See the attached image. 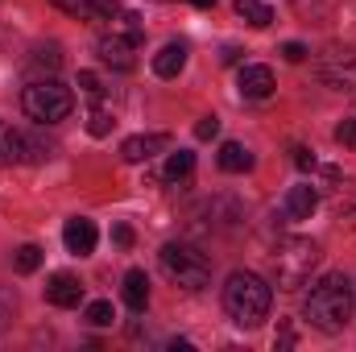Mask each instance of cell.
<instances>
[{
  "instance_id": "cell-1",
  "label": "cell",
  "mask_w": 356,
  "mask_h": 352,
  "mask_svg": "<svg viewBox=\"0 0 356 352\" xmlns=\"http://www.w3.org/2000/svg\"><path fill=\"white\" fill-rule=\"evenodd\" d=\"M353 307H356L353 282H348L344 273H327V278H319V282L311 286L302 311H307L311 328H319V332H340V328H348Z\"/></svg>"
},
{
  "instance_id": "cell-2",
  "label": "cell",
  "mask_w": 356,
  "mask_h": 352,
  "mask_svg": "<svg viewBox=\"0 0 356 352\" xmlns=\"http://www.w3.org/2000/svg\"><path fill=\"white\" fill-rule=\"evenodd\" d=\"M269 303H273V286H269L261 273H249V269H236L228 282H224V311L236 328H257L266 323Z\"/></svg>"
},
{
  "instance_id": "cell-3",
  "label": "cell",
  "mask_w": 356,
  "mask_h": 352,
  "mask_svg": "<svg viewBox=\"0 0 356 352\" xmlns=\"http://www.w3.org/2000/svg\"><path fill=\"white\" fill-rule=\"evenodd\" d=\"M319 245L311 237H286L273 253H269V269H273V286L277 290H298L311 282V273L319 269Z\"/></svg>"
},
{
  "instance_id": "cell-4",
  "label": "cell",
  "mask_w": 356,
  "mask_h": 352,
  "mask_svg": "<svg viewBox=\"0 0 356 352\" xmlns=\"http://www.w3.org/2000/svg\"><path fill=\"white\" fill-rule=\"evenodd\" d=\"M21 108H25V116L38 120V125H58V120L71 116L75 95H71L67 83H58V79H33L29 88L21 91Z\"/></svg>"
},
{
  "instance_id": "cell-5",
  "label": "cell",
  "mask_w": 356,
  "mask_h": 352,
  "mask_svg": "<svg viewBox=\"0 0 356 352\" xmlns=\"http://www.w3.org/2000/svg\"><path fill=\"white\" fill-rule=\"evenodd\" d=\"M162 269H166V278L178 282L182 290H203V286L211 282V257L199 253V249L186 245V241L162 245Z\"/></svg>"
},
{
  "instance_id": "cell-6",
  "label": "cell",
  "mask_w": 356,
  "mask_h": 352,
  "mask_svg": "<svg viewBox=\"0 0 356 352\" xmlns=\"http://www.w3.org/2000/svg\"><path fill=\"white\" fill-rule=\"evenodd\" d=\"M315 75H319L323 88L356 95V50L353 46H327V50L315 58Z\"/></svg>"
},
{
  "instance_id": "cell-7",
  "label": "cell",
  "mask_w": 356,
  "mask_h": 352,
  "mask_svg": "<svg viewBox=\"0 0 356 352\" xmlns=\"http://www.w3.org/2000/svg\"><path fill=\"white\" fill-rule=\"evenodd\" d=\"M133 50H137V42L133 38H124V33H104L99 42H95V54H99V63L104 67H112V71H133L137 67V58H133Z\"/></svg>"
},
{
  "instance_id": "cell-8",
  "label": "cell",
  "mask_w": 356,
  "mask_h": 352,
  "mask_svg": "<svg viewBox=\"0 0 356 352\" xmlns=\"http://www.w3.org/2000/svg\"><path fill=\"white\" fill-rule=\"evenodd\" d=\"M46 303H50V307H63V311L79 307V303H83V282H79L75 273H54V278L46 282Z\"/></svg>"
},
{
  "instance_id": "cell-9",
  "label": "cell",
  "mask_w": 356,
  "mask_h": 352,
  "mask_svg": "<svg viewBox=\"0 0 356 352\" xmlns=\"http://www.w3.org/2000/svg\"><path fill=\"white\" fill-rule=\"evenodd\" d=\"M236 88L245 99H269L273 95V71L261 67V63H249V67H241V75H236Z\"/></svg>"
},
{
  "instance_id": "cell-10",
  "label": "cell",
  "mask_w": 356,
  "mask_h": 352,
  "mask_svg": "<svg viewBox=\"0 0 356 352\" xmlns=\"http://www.w3.org/2000/svg\"><path fill=\"white\" fill-rule=\"evenodd\" d=\"M170 145V137L166 133H137V137H129L124 145H120V158L129 162V166H141V162H149L158 150H166Z\"/></svg>"
},
{
  "instance_id": "cell-11",
  "label": "cell",
  "mask_w": 356,
  "mask_h": 352,
  "mask_svg": "<svg viewBox=\"0 0 356 352\" xmlns=\"http://www.w3.org/2000/svg\"><path fill=\"white\" fill-rule=\"evenodd\" d=\"M63 241H67V253H75V257H88L91 249H95V241H99V232H95V224H91V220L75 216V220H67V228H63Z\"/></svg>"
},
{
  "instance_id": "cell-12",
  "label": "cell",
  "mask_w": 356,
  "mask_h": 352,
  "mask_svg": "<svg viewBox=\"0 0 356 352\" xmlns=\"http://www.w3.org/2000/svg\"><path fill=\"white\" fill-rule=\"evenodd\" d=\"M315 207H319V191H315L311 182L290 186V191H286V199H282L286 220H311V211H315Z\"/></svg>"
},
{
  "instance_id": "cell-13",
  "label": "cell",
  "mask_w": 356,
  "mask_h": 352,
  "mask_svg": "<svg viewBox=\"0 0 356 352\" xmlns=\"http://www.w3.org/2000/svg\"><path fill=\"white\" fill-rule=\"evenodd\" d=\"M211 220H207V228H220V232H232L241 220H245V207L236 203V199H228V195H220V199H211L207 207H203Z\"/></svg>"
},
{
  "instance_id": "cell-14",
  "label": "cell",
  "mask_w": 356,
  "mask_h": 352,
  "mask_svg": "<svg viewBox=\"0 0 356 352\" xmlns=\"http://www.w3.org/2000/svg\"><path fill=\"white\" fill-rule=\"evenodd\" d=\"M13 162H29V133L8 129L0 120V166H13Z\"/></svg>"
},
{
  "instance_id": "cell-15",
  "label": "cell",
  "mask_w": 356,
  "mask_h": 352,
  "mask_svg": "<svg viewBox=\"0 0 356 352\" xmlns=\"http://www.w3.org/2000/svg\"><path fill=\"white\" fill-rule=\"evenodd\" d=\"M186 67V42H166L158 54H154V75L158 79H178Z\"/></svg>"
},
{
  "instance_id": "cell-16",
  "label": "cell",
  "mask_w": 356,
  "mask_h": 352,
  "mask_svg": "<svg viewBox=\"0 0 356 352\" xmlns=\"http://www.w3.org/2000/svg\"><path fill=\"white\" fill-rule=\"evenodd\" d=\"M327 211L336 220H356V182L340 178L332 191H327Z\"/></svg>"
},
{
  "instance_id": "cell-17",
  "label": "cell",
  "mask_w": 356,
  "mask_h": 352,
  "mask_svg": "<svg viewBox=\"0 0 356 352\" xmlns=\"http://www.w3.org/2000/svg\"><path fill=\"white\" fill-rule=\"evenodd\" d=\"M216 162H220V170H224V175H241V170H249V166H253V154H249L241 141H224Z\"/></svg>"
},
{
  "instance_id": "cell-18",
  "label": "cell",
  "mask_w": 356,
  "mask_h": 352,
  "mask_svg": "<svg viewBox=\"0 0 356 352\" xmlns=\"http://www.w3.org/2000/svg\"><path fill=\"white\" fill-rule=\"evenodd\" d=\"M124 303L133 311H145L149 307V278H145V269H129L124 273Z\"/></svg>"
},
{
  "instance_id": "cell-19",
  "label": "cell",
  "mask_w": 356,
  "mask_h": 352,
  "mask_svg": "<svg viewBox=\"0 0 356 352\" xmlns=\"http://www.w3.org/2000/svg\"><path fill=\"white\" fill-rule=\"evenodd\" d=\"M236 17H245L253 29H266V25H273V8H269L266 0H236Z\"/></svg>"
},
{
  "instance_id": "cell-20",
  "label": "cell",
  "mask_w": 356,
  "mask_h": 352,
  "mask_svg": "<svg viewBox=\"0 0 356 352\" xmlns=\"http://www.w3.org/2000/svg\"><path fill=\"white\" fill-rule=\"evenodd\" d=\"M195 170V154L191 150H175L166 158V170H162V182H182V178Z\"/></svg>"
},
{
  "instance_id": "cell-21",
  "label": "cell",
  "mask_w": 356,
  "mask_h": 352,
  "mask_svg": "<svg viewBox=\"0 0 356 352\" xmlns=\"http://www.w3.org/2000/svg\"><path fill=\"white\" fill-rule=\"evenodd\" d=\"M112 125H116L112 108H99V104H95V108L88 112V133H91V137H108V133H112Z\"/></svg>"
},
{
  "instance_id": "cell-22",
  "label": "cell",
  "mask_w": 356,
  "mask_h": 352,
  "mask_svg": "<svg viewBox=\"0 0 356 352\" xmlns=\"http://www.w3.org/2000/svg\"><path fill=\"white\" fill-rule=\"evenodd\" d=\"M33 67H42V71H50V75H54V71L63 67V54H58V46H54V42L38 46V50H33Z\"/></svg>"
},
{
  "instance_id": "cell-23",
  "label": "cell",
  "mask_w": 356,
  "mask_h": 352,
  "mask_svg": "<svg viewBox=\"0 0 356 352\" xmlns=\"http://www.w3.org/2000/svg\"><path fill=\"white\" fill-rule=\"evenodd\" d=\"M13 265H17V273H33V269L42 265V249H38V245H21V249L13 253Z\"/></svg>"
},
{
  "instance_id": "cell-24",
  "label": "cell",
  "mask_w": 356,
  "mask_h": 352,
  "mask_svg": "<svg viewBox=\"0 0 356 352\" xmlns=\"http://www.w3.org/2000/svg\"><path fill=\"white\" fill-rule=\"evenodd\" d=\"M112 319H116L112 303H104V298H99V303H88V323H91V328H108Z\"/></svg>"
},
{
  "instance_id": "cell-25",
  "label": "cell",
  "mask_w": 356,
  "mask_h": 352,
  "mask_svg": "<svg viewBox=\"0 0 356 352\" xmlns=\"http://www.w3.org/2000/svg\"><path fill=\"white\" fill-rule=\"evenodd\" d=\"M50 4H58V8H67V13H75V17H95L91 0H50Z\"/></svg>"
},
{
  "instance_id": "cell-26",
  "label": "cell",
  "mask_w": 356,
  "mask_h": 352,
  "mask_svg": "<svg viewBox=\"0 0 356 352\" xmlns=\"http://www.w3.org/2000/svg\"><path fill=\"white\" fill-rule=\"evenodd\" d=\"M195 137H199V141H211V137H220V120H216V116H203V120L195 125Z\"/></svg>"
},
{
  "instance_id": "cell-27",
  "label": "cell",
  "mask_w": 356,
  "mask_h": 352,
  "mask_svg": "<svg viewBox=\"0 0 356 352\" xmlns=\"http://www.w3.org/2000/svg\"><path fill=\"white\" fill-rule=\"evenodd\" d=\"M79 88L88 91V95H104V83H99L95 71H79Z\"/></svg>"
},
{
  "instance_id": "cell-28",
  "label": "cell",
  "mask_w": 356,
  "mask_h": 352,
  "mask_svg": "<svg viewBox=\"0 0 356 352\" xmlns=\"http://www.w3.org/2000/svg\"><path fill=\"white\" fill-rule=\"evenodd\" d=\"M336 141L340 145H356V120H340L336 125Z\"/></svg>"
},
{
  "instance_id": "cell-29",
  "label": "cell",
  "mask_w": 356,
  "mask_h": 352,
  "mask_svg": "<svg viewBox=\"0 0 356 352\" xmlns=\"http://www.w3.org/2000/svg\"><path fill=\"white\" fill-rule=\"evenodd\" d=\"M282 58H286V63H302V58H307V46H302V42H286V46H282Z\"/></svg>"
},
{
  "instance_id": "cell-30",
  "label": "cell",
  "mask_w": 356,
  "mask_h": 352,
  "mask_svg": "<svg viewBox=\"0 0 356 352\" xmlns=\"http://www.w3.org/2000/svg\"><path fill=\"white\" fill-rule=\"evenodd\" d=\"M294 166H298V170H315V154H311L307 145H294Z\"/></svg>"
},
{
  "instance_id": "cell-31",
  "label": "cell",
  "mask_w": 356,
  "mask_h": 352,
  "mask_svg": "<svg viewBox=\"0 0 356 352\" xmlns=\"http://www.w3.org/2000/svg\"><path fill=\"white\" fill-rule=\"evenodd\" d=\"M112 241H116L120 249H129V245H133V228H129V224H116V228H112Z\"/></svg>"
},
{
  "instance_id": "cell-32",
  "label": "cell",
  "mask_w": 356,
  "mask_h": 352,
  "mask_svg": "<svg viewBox=\"0 0 356 352\" xmlns=\"http://www.w3.org/2000/svg\"><path fill=\"white\" fill-rule=\"evenodd\" d=\"M13 311H17V307H13V298H8V294H0V332L8 328V319H13Z\"/></svg>"
},
{
  "instance_id": "cell-33",
  "label": "cell",
  "mask_w": 356,
  "mask_h": 352,
  "mask_svg": "<svg viewBox=\"0 0 356 352\" xmlns=\"http://www.w3.org/2000/svg\"><path fill=\"white\" fill-rule=\"evenodd\" d=\"M191 4H195V8H211L216 0H191Z\"/></svg>"
}]
</instances>
